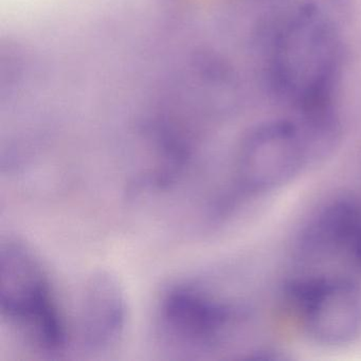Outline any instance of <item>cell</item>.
Listing matches in <instances>:
<instances>
[{
  "instance_id": "obj_1",
  "label": "cell",
  "mask_w": 361,
  "mask_h": 361,
  "mask_svg": "<svg viewBox=\"0 0 361 361\" xmlns=\"http://www.w3.org/2000/svg\"><path fill=\"white\" fill-rule=\"evenodd\" d=\"M344 16L338 0H310L291 12L274 35L270 81L298 114L335 109Z\"/></svg>"
},
{
  "instance_id": "obj_2",
  "label": "cell",
  "mask_w": 361,
  "mask_h": 361,
  "mask_svg": "<svg viewBox=\"0 0 361 361\" xmlns=\"http://www.w3.org/2000/svg\"><path fill=\"white\" fill-rule=\"evenodd\" d=\"M0 308L16 333L42 354L64 353L71 331L37 253L16 238L0 248Z\"/></svg>"
},
{
  "instance_id": "obj_3",
  "label": "cell",
  "mask_w": 361,
  "mask_h": 361,
  "mask_svg": "<svg viewBox=\"0 0 361 361\" xmlns=\"http://www.w3.org/2000/svg\"><path fill=\"white\" fill-rule=\"evenodd\" d=\"M319 151L298 120H274L251 130L236 156L238 183L251 192H267L293 180Z\"/></svg>"
},
{
  "instance_id": "obj_4",
  "label": "cell",
  "mask_w": 361,
  "mask_h": 361,
  "mask_svg": "<svg viewBox=\"0 0 361 361\" xmlns=\"http://www.w3.org/2000/svg\"><path fill=\"white\" fill-rule=\"evenodd\" d=\"M234 312L200 282L169 287L157 310V329L171 350L185 354L208 353L221 345L231 327Z\"/></svg>"
},
{
  "instance_id": "obj_5",
  "label": "cell",
  "mask_w": 361,
  "mask_h": 361,
  "mask_svg": "<svg viewBox=\"0 0 361 361\" xmlns=\"http://www.w3.org/2000/svg\"><path fill=\"white\" fill-rule=\"evenodd\" d=\"M302 326L317 343L341 346L361 333V293L338 278L310 281L298 290Z\"/></svg>"
},
{
  "instance_id": "obj_6",
  "label": "cell",
  "mask_w": 361,
  "mask_h": 361,
  "mask_svg": "<svg viewBox=\"0 0 361 361\" xmlns=\"http://www.w3.org/2000/svg\"><path fill=\"white\" fill-rule=\"evenodd\" d=\"M126 324V302L115 276L96 272L86 280L78 308V343L86 353H104L119 343Z\"/></svg>"
},
{
  "instance_id": "obj_7",
  "label": "cell",
  "mask_w": 361,
  "mask_h": 361,
  "mask_svg": "<svg viewBox=\"0 0 361 361\" xmlns=\"http://www.w3.org/2000/svg\"><path fill=\"white\" fill-rule=\"evenodd\" d=\"M312 240L336 251H342L361 268V210L350 204L327 209L312 231Z\"/></svg>"
}]
</instances>
